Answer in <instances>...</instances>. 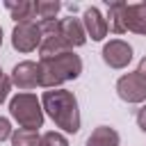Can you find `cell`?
I'll use <instances>...</instances> for the list:
<instances>
[{
  "mask_svg": "<svg viewBox=\"0 0 146 146\" xmlns=\"http://www.w3.org/2000/svg\"><path fill=\"white\" fill-rule=\"evenodd\" d=\"M9 91H11V78H9V75L2 71V66H0V103L7 100Z\"/></svg>",
  "mask_w": 146,
  "mask_h": 146,
  "instance_id": "18",
  "label": "cell"
},
{
  "mask_svg": "<svg viewBox=\"0 0 146 146\" xmlns=\"http://www.w3.org/2000/svg\"><path fill=\"white\" fill-rule=\"evenodd\" d=\"M59 30H62V36H64V41L71 50L87 43V32H84V25H82L80 18H75V16L59 18Z\"/></svg>",
  "mask_w": 146,
  "mask_h": 146,
  "instance_id": "10",
  "label": "cell"
},
{
  "mask_svg": "<svg viewBox=\"0 0 146 146\" xmlns=\"http://www.w3.org/2000/svg\"><path fill=\"white\" fill-rule=\"evenodd\" d=\"M116 94L125 103H135V105L137 103H144L146 100V82L139 78L137 71L125 73V75H121L116 80Z\"/></svg>",
  "mask_w": 146,
  "mask_h": 146,
  "instance_id": "7",
  "label": "cell"
},
{
  "mask_svg": "<svg viewBox=\"0 0 146 146\" xmlns=\"http://www.w3.org/2000/svg\"><path fill=\"white\" fill-rule=\"evenodd\" d=\"M41 105L43 112L52 119V123L68 132L75 135L80 130V107H78V98L73 91L68 89H46L41 96Z\"/></svg>",
  "mask_w": 146,
  "mask_h": 146,
  "instance_id": "1",
  "label": "cell"
},
{
  "mask_svg": "<svg viewBox=\"0 0 146 146\" xmlns=\"http://www.w3.org/2000/svg\"><path fill=\"white\" fill-rule=\"evenodd\" d=\"M11 46L18 52H32L41 46V27L36 21L16 23L11 30Z\"/></svg>",
  "mask_w": 146,
  "mask_h": 146,
  "instance_id": "5",
  "label": "cell"
},
{
  "mask_svg": "<svg viewBox=\"0 0 146 146\" xmlns=\"http://www.w3.org/2000/svg\"><path fill=\"white\" fill-rule=\"evenodd\" d=\"M11 146H41V135H39V130L18 128L11 135Z\"/></svg>",
  "mask_w": 146,
  "mask_h": 146,
  "instance_id": "15",
  "label": "cell"
},
{
  "mask_svg": "<svg viewBox=\"0 0 146 146\" xmlns=\"http://www.w3.org/2000/svg\"><path fill=\"white\" fill-rule=\"evenodd\" d=\"M9 78H11V84L18 87L21 91L41 87V68H39V62H32V59L18 62L11 68V75Z\"/></svg>",
  "mask_w": 146,
  "mask_h": 146,
  "instance_id": "6",
  "label": "cell"
},
{
  "mask_svg": "<svg viewBox=\"0 0 146 146\" xmlns=\"http://www.w3.org/2000/svg\"><path fill=\"white\" fill-rule=\"evenodd\" d=\"M119 144L121 137L112 125H98L87 139V146H119Z\"/></svg>",
  "mask_w": 146,
  "mask_h": 146,
  "instance_id": "14",
  "label": "cell"
},
{
  "mask_svg": "<svg viewBox=\"0 0 146 146\" xmlns=\"http://www.w3.org/2000/svg\"><path fill=\"white\" fill-rule=\"evenodd\" d=\"M41 68V87L43 89H59L68 80H78L82 73V59L73 50L52 55V57H41L39 59Z\"/></svg>",
  "mask_w": 146,
  "mask_h": 146,
  "instance_id": "2",
  "label": "cell"
},
{
  "mask_svg": "<svg viewBox=\"0 0 146 146\" xmlns=\"http://www.w3.org/2000/svg\"><path fill=\"white\" fill-rule=\"evenodd\" d=\"M5 7L16 23L36 18V2H32V0H5Z\"/></svg>",
  "mask_w": 146,
  "mask_h": 146,
  "instance_id": "13",
  "label": "cell"
},
{
  "mask_svg": "<svg viewBox=\"0 0 146 146\" xmlns=\"http://www.w3.org/2000/svg\"><path fill=\"white\" fill-rule=\"evenodd\" d=\"M0 46H2V27H0Z\"/></svg>",
  "mask_w": 146,
  "mask_h": 146,
  "instance_id": "22",
  "label": "cell"
},
{
  "mask_svg": "<svg viewBox=\"0 0 146 146\" xmlns=\"http://www.w3.org/2000/svg\"><path fill=\"white\" fill-rule=\"evenodd\" d=\"M137 125H139L141 132H146V105H141L137 110Z\"/></svg>",
  "mask_w": 146,
  "mask_h": 146,
  "instance_id": "20",
  "label": "cell"
},
{
  "mask_svg": "<svg viewBox=\"0 0 146 146\" xmlns=\"http://www.w3.org/2000/svg\"><path fill=\"white\" fill-rule=\"evenodd\" d=\"M41 146H68V139H66L62 132L50 130V132L41 135Z\"/></svg>",
  "mask_w": 146,
  "mask_h": 146,
  "instance_id": "17",
  "label": "cell"
},
{
  "mask_svg": "<svg viewBox=\"0 0 146 146\" xmlns=\"http://www.w3.org/2000/svg\"><path fill=\"white\" fill-rule=\"evenodd\" d=\"M125 27L135 34L146 36V2H135L125 7Z\"/></svg>",
  "mask_w": 146,
  "mask_h": 146,
  "instance_id": "11",
  "label": "cell"
},
{
  "mask_svg": "<svg viewBox=\"0 0 146 146\" xmlns=\"http://www.w3.org/2000/svg\"><path fill=\"white\" fill-rule=\"evenodd\" d=\"M11 135H14V130H11V123H9V119L0 116V141H5V139H11Z\"/></svg>",
  "mask_w": 146,
  "mask_h": 146,
  "instance_id": "19",
  "label": "cell"
},
{
  "mask_svg": "<svg viewBox=\"0 0 146 146\" xmlns=\"http://www.w3.org/2000/svg\"><path fill=\"white\" fill-rule=\"evenodd\" d=\"M39 27H41V46H39V55L41 57H52V55H59V52H66L71 50L62 36V30H59V18H52V21H39ZM39 57V59H41Z\"/></svg>",
  "mask_w": 146,
  "mask_h": 146,
  "instance_id": "4",
  "label": "cell"
},
{
  "mask_svg": "<svg viewBox=\"0 0 146 146\" xmlns=\"http://www.w3.org/2000/svg\"><path fill=\"white\" fill-rule=\"evenodd\" d=\"M82 25H84V32H87V39L91 41H103L110 32V25H107V18L100 14L98 7H87L84 14H82Z\"/></svg>",
  "mask_w": 146,
  "mask_h": 146,
  "instance_id": "9",
  "label": "cell"
},
{
  "mask_svg": "<svg viewBox=\"0 0 146 146\" xmlns=\"http://www.w3.org/2000/svg\"><path fill=\"white\" fill-rule=\"evenodd\" d=\"M125 7H128V2H121V0H114V2H110L107 0V25H110V32H114V34H123V32H128V27H125Z\"/></svg>",
  "mask_w": 146,
  "mask_h": 146,
  "instance_id": "12",
  "label": "cell"
},
{
  "mask_svg": "<svg viewBox=\"0 0 146 146\" xmlns=\"http://www.w3.org/2000/svg\"><path fill=\"white\" fill-rule=\"evenodd\" d=\"M135 71H137V73H139V78H141V80L146 82V55L141 57V62H139V66H137Z\"/></svg>",
  "mask_w": 146,
  "mask_h": 146,
  "instance_id": "21",
  "label": "cell"
},
{
  "mask_svg": "<svg viewBox=\"0 0 146 146\" xmlns=\"http://www.w3.org/2000/svg\"><path fill=\"white\" fill-rule=\"evenodd\" d=\"M9 114L11 119L25 128V130H39L43 125V105L41 100L30 91H18L9 100Z\"/></svg>",
  "mask_w": 146,
  "mask_h": 146,
  "instance_id": "3",
  "label": "cell"
},
{
  "mask_svg": "<svg viewBox=\"0 0 146 146\" xmlns=\"http://www.w3.org/2000/svg\"><path fill=\"white\" fill-rule=\"evenodd\" d=\"M59 9H62V2H59V0H36V16H39L41 21H52V18H57Z\"/></svg>",
  "mask_w": 146,
  "mask_h": 146,
  "instance_id": "16",
  "label": "cell"
},
{
  "mask_svg": "<svg viewBox=\"0 0 146 146\" xmlns=\"http://www.w3.org/2000/svg\"><path fill=\"white\" fill-rule=\"evenodd\" d=\"M103 62L110 68H125L132 62V46L123 39H110L103 46Z\"/></svg>",
  "mask_w": 146,
  "mask_h": 146,
  "instance_id": "8",
  "label": "cell"
}]
</instances>
